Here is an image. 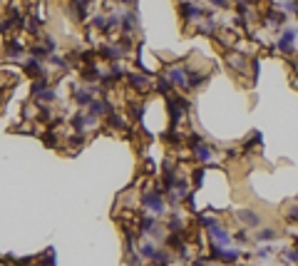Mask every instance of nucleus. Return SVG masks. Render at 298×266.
Masks as SVG:
<instances>
[{
    "instance_id": "nucleus-13",
    "label": "nucleus",
    "mask_w": 298,
    "mask_h": 266,
    "mask_svg": "<svg viewBox=\"0 0 298 266\" xmlns=\"http://www.w3.org/2000/svg\"><path fill=\"white\" fill-rule=\"evenodd\" d=\"M281 261L291 264V266H298V246H286L281 251Z\"/></svg>"
},
{
    "instance_id": "nucleus-3",
    "label": "nucleus",
    "mask_w": 298,
    "mask_h": 266,
    "mask_svg": "<svg viewBox=\"0 0 298 266\" xmlns=\"http://www.w3.org/2000/svg\"><path fill=\"white\" fill-rule=\"evenodd\" d=\"M164 78L169 80L172 87H179V90H186V92H189V82H186V67H181V65H172V67L167 70Z\"/></svg>"
},
{
    "instance_id": "nucleus-17",
    "label": "nucleus",
    "mask_w": 298,
    "mask_h": 266,
    "mask_svg": "<svg viewBox=\"0 0 298 266\" xmlns=\"http://www.w3.org/2000/svg\"><path fill=\"white\" fill-rule=\"evenodd\" d=\"M107 109H109L107 102H97V100H95V102L90 105V115H92V117H99V115H104Z\"/></svg>"
},
{
    "instance_id": "nucleus-12",
    "label": "nucleus",
    "mask_w": 298,
    "mask_h": 266,
    "mask_svg": "<svg viewBox=\"0 0 298 266\" xmlns=\"http://www.w3.org/2000/svg\"><path fill=\"white\" fill-rule=\"evenodd\" d=\"M127 80H129V85H132V87H137V90H144V87H149V78H147V75L127 72Z\"/></svg>"
},
{
    "instance_id": "nucleus-23",
    "label": "nucleus",
    "mask_w": 298,
    "mask_h": 266,
    "mask_svg": "<svg viewBox=\"0 0 298 266\" xmlns=\"http://www.w3.org/2000/svg\"><path fill=\"white\" fill-rule=\"evenodd\" d=\"M234 241H239V244H246V241H248V234L241 229V232H236V234H234Z\"/></svg>"
},
{
    "instance_id": "nucleus-10",
    "label": "nucleus",
    "mask_w": 298,
    "mask_h": 266,
    "mask_svg": "<svg viewBox=\"0 0 298 266\" xmlns=\"http://www.w3.org/2000/svg\"><path fill=\"white\" fill-rule=\"evenodd\" d=\"M157 254H159V249H157L152 241H147V239H144V241L139 244V256H142V259H147L149 264H152V261L157 259Z\"/></svg>"
},
{
    "instance_id": "nucleus-8",
    "label": "nucleus",
    "mask_w": 298,
    "mask_h": 266,
    "mask_svg": "<svg viewBox=\"0 0 298 266\" xmlns=\"http://www.w3.org/2000/svg\"><path fill=\"white\" fill-rule=\"evenodd\" d=\"M226 62H229L231 70H236L239 75H244V72H246V65H248V57L241 55V53H229V55H226Z\"/></svg>"
},
{
    "instance_id": "nucleus-20",
    "label": "nucleus",
    "mask_w": 298,
    "mask_h": 266,
    "mask_svg": "<svg viewBox=\"0 0 298 266\" xmlns=\"http://www.w3.org/2000/svg\"><path fill=\"white\" fill-rule=\"evenodd\" d=\"M109 125H112V127H117V130H124V127H127V122L117 115V112H112V115H109Z\"/></svg>"
},
{
    "instance_id": "nucleus-4",
    "label": "nucleus",
    "mask_w": 298,
    "mask_h": 266,
    "mask_svg": "<svg viewBox=\"0 0 298 266\" xmlns=\"http://www.w3.org/2000/svg\"><path fill=\"white\" fill-rule=\"evenodd\" d=\"M162 226H159V221H157V216H142L139 219V234L142 237H162Z\"/></svg>"
},
{
    "instance_id": "nucleus-6",
    "label": "nucleus",
    "mask_w": 298,
    "mask_h": 266,
    "mask_svg": "<svg viewBox=\"0 0 298 266\" xmlns=\"http://www.w3.org/2000/svg\"><path fill=\"white\" fill-rule=\"evenodd\" d=\"M206 80H209V72H204V70H194V67H186V82H189V90L201 87Z\"/></svg>"
},
{
    "instance_id": "nucleus-11",
    "label": "nucleus",
    "mask_w": 298,
    "mask_h": 266,
    "mask_svg": "<svg viewBox=\"0 0 298 266\" xmlns=\"http://www.w3.org/2000/svg\"><path fill=\"white\" fill-rule=\"evenodd\" d=\"M25 72L30 75V78H45V70H43V65H40V60H35V57H30L27 62H25Z\"/></svg>"
},
{
    "instance_id": "nucleus-5",
    "label": "nucleus",
    "mask_w": 298,
    "mask_h": 266,
    "mask_svg": "<svg viewBox=\"0 0 298 266\" xmlns=\"http://www.w3.org/2000/svg\"><path fill=\"white\" fill-rule=\"evenodd\" d=\"M236 219L241 221V226L246 229H256V226H261V214L256 212V209H241L239 214H236Z\"/></svg>"
},
{
    "instance_id": "nucleus-21",
    "label": "nucleus",
    "mask_w": 298,
    "mask_h": 266,
    "mask_svg": "<svg viewBox=\"0 0 298 266\" xmlns=\"http://www.w3.org/2000/svg\"><path fill=\"white\" fill-rule=\"evenodd\" d=\"M286 221H291V224H298V204L288 207V212H286Z\"/></svg>"
},
{
    "instance_id": "nucleus-19",
    "label": "nucleus",
    "mask_w": 298,
    "mask_h": 266,
    "mask_svg": "<svg viewBox=\"0 0 298 266\" xmlns=\"http://www.w3.org/2000/svg\"><path fill=\"white\" fill-rule=\"evenodd\" d=\"M271 254H273V246H271V244H261V249L256 251V256H258V259H264V261L271 259Z\"/></svg>"
},
{
    "instance_id": "nucleus-1",
    "label": "nucleus",
    "mask_w": 298,
    "mask_h": 266,
    "mask_svg": "<svg viewBox=\"0 0 298 266\" xmlns=\"http://www.w3.org/2000/svg\"><path fill=\"white\" fill-rule=\"evenodd\" d=\"M296 40H298V30L296 27H283L281 35H278V43H276L278 53L281 55H293L296 53Z\"/></svg>"
},
{
    "instance_id": "nucleus-22",
    "label": "nucleus",
    "mask_w": 298,
    "mask_h": 266,
    "mask_svg": "<svg viewBox=\"0 0 298 266\" xmlns=\"http://www.w3.org/2000/svg\"><path fill=\"white\" fill-rule=\"evenodd\" d=\"M37 100H40V102H52V100H55V90H52V87H48V90H45L40 97H37Z\"/></svg>"
},
{
    "instance_id": "nucleus-18",
    "label": "nucleus",
    "mask_w": 298,
    "mask_h": 266,
    "mask_svg": "<svg viewBox=\"0 0 298 266\" xmlns=\"http://www.w3.org/2000/svg\"><path fill=\"white\" fill-rule=\"evenodd\" d=\"M82 78H85V80H90V82H97V80H99V70H97L95 65H87Z\"/></svg>"
},
{
    "instance_id": "nucleus-2",
    "label": "nucleus",
    "mask_w": 298,
    "mask_h": 266,
    "mask_svg": "<svg viewBox=\"0 0 298 266\" xmlns=\"http://www.w3.org/2000/svg\"><path fill=\"white\" fill-rule=\"evenodd\" d=\"M142 202H144V207L152 212L154 216H157V214H164V197H162V189H147V192L142 194Z\"/></svg>"
},
{
    "instance_id": "nucleus-16",
    "label": "nucleus",
    "mask_w": 298,
    "mask_h": 266,
    "mask_svg": "<svg viewBox=\"0 0 298 266\" xmlns=\"http://www.w3.org/2000/svg\"><path fill=\"white\" fill-rule=\"evenodd\" d=\"M134 23H137V15H134V13H124V15H122V30H124V32H129V35H132Z\"/></svg>"
},
{
    "instance_id": "nucleus-24",
    "label": "nucleus",
    "mask_w": 298,
    "mask_h": 266,
    "mask_svg": "<svg viewBox=\"0 0 298 266\" xmlns=\"http://www.w3.org/2000/svg\"><path fill=\"white\" fill-rule=\"evenodd\" d=\"M201 179H204V172L197 169V172H194V184H201Z\"/></svg>"
},
{
    "instance_id": "nucleus-15",
    "label": "nucleus",
    "mask_w": 298,
    "mask_h": 266,
    "mask_svg": "<svg viewBox=\"0 0 298 266\" xmlns=\"http://www.w3.org/2000/svg\"><path fill=\"white\" fill-rule=\"evenodd\" d=\"M74 102H77L80 107H90V105L95 102V97H92V92H87V90H77V92H74Z\"/></svg>"
},
{
    "instance_id": "nucleus-9",
    "label": "nucleus",
    "mask_w": 298,
    "mask_h": 266,
    "mask_svg": "<svg viewBox=\"0 0 298 266\" xmlns=\"http://www.w3.org/2000/svg\"><path fill=\"white\" fill-rule=\"evenodd\" d=\"M278 237H281V234H278L276 226H264V229H258L256 241H258V244H271V241H276Z\"/></svg>"
},
{
    "instance_id": "nucleus-14",
    "label": "nucleus",
    "mask_w": 298,
    "mask_h": 266,
    "mask_svg": "<svg viewBox=\"0 0 298 266\" xmlns=\"http://www.w3.org/2000/svg\"><path fill=\"white\" fill-rule=\"evenodd\" d=\"M99 53H102L107 60H117V57H122V55H124V50H122L120 45H102V48H99Z\"/></svg>"
},
{
    "instance_id": "nucleus-25",
    "label": "nucleus",
    "mask_w": 298,
    "mask_h": 266,
    "mask_svg": "<svg viewBox=\"0 0 298 266\" xmlns=\"http://www.w3.org/2000/svg\"><path fill=\"white\" fill-rule=\"evenodd\" d=\"M192 266H209V261H204V259H199V261H194Z\"/></svg>"
},
{
    "instance_id": "nucleus-7",
    "label": "nucleus",
    "mask_w": 298,
    "mask_h": 266,
    "mask_svg": "<svg viewBox=\"0 0 298 266\" xmlns=\"http://www.w3.org/2000/svg\"><path fill=\"white\" fill-rule=\"evenodd\" d=\"M264 23H266V25H273V27H283V25L288 23V15L281 13L278 8L269 5V10H266V15H264Z\"/></svg>"
}]
</instances>
